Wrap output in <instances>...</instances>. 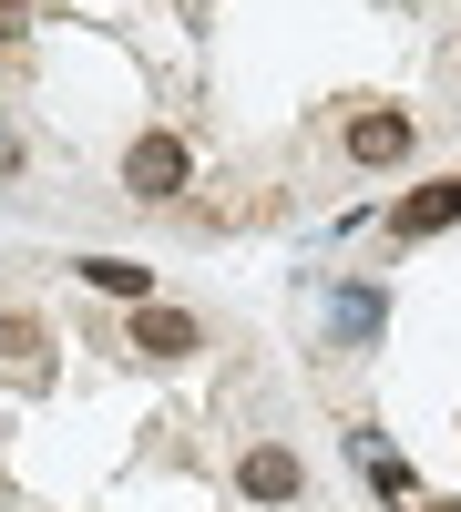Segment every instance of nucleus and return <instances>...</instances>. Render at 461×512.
I'll return each instance as SVG.
<instances>
[{
	"label": "nucleus",
	"instance_id": "nucleus-1",
	"mask_svg": "<svg viewBox=\"0 0 461 512\" xmlns=\"http://www.w3.org/2000/svg\"><path fill=\"white\" fill-rule=\"evenodd\" d=\"M185 175H195V154H185L175 134H134V154H123V185H134L144 205H164V195H185Z\"/></svg>",
	"mask_w": 461,
	"mask_h": 512
},
{
	"label": "nucleus",
	"instance_id": "nucleus-2",
	"mask_svg": "<svg viewBox=\"0 0 461 512\" xmlns=\"http://www.w3.org/2000/svg\"><path fill=\"white\" fill-rule=\"evenodd\" d=\"M236 492H246V502H298V492H308V472H298V451L257 441V451L236 461Z\"/></svg>",
	"mask_w": 461,
	"mask_h": 512
},
{
	"label": "nucleus",
	"instance_id": "nucleus-3",
	"mask_svg": "<svg viewBox=\"0 0 461 512\" xmlns=\"http://www.w3.org/2000/svg\"><path fill=\"white\" fill-rule=\"evenodd\" d=\"M134 349H144V359H195L205 328H195L185 308H134Z\"/></svg>",
	"mask_w": 461,
	"mask_h": 512
},
{
	"label": "nucleus",
	"instance_id": "nucleus-4",
	"mask_svg": "<svg viewBox=\"0 0 461 512\" xmlns=\"http://www.w3.org/2000/svg\"><path fill=\"white\" fill-rule=\"evenodd\" d=\"M390 226H400V236H441V226H461V175H441V185H410Z\"/></svg>",
	"mask_w": 461,
	"mask_h": 512
},
{
	"label": "nucleus",
	"instance_id": "nucleus-5",
	"mask_svg": "<svg viewBox=\"0 0 461 512\" xmlns=\"http://www.w3.org/2000/svg\"><path fill=\"white\" fill-rule=\"evenodd\" d=\"M349 154H359V164H400V154H410V113H359V123H349Z\"/></svg>",
	"mask_w": 461,
	"mask_h": 512
},
{
	"label": "nucleus",
	"instance_id": "nucleus-6",
	"mask_svg": "<svg viewBox=\"0 0 461 512\" xmlns=\"http://www.w3.org/2000/svg\"><path fill=\"white\" fill-rule=\"evenodd\" d=\"M380 287H339V349H369V338H380Z\"/></svg>",
	"mask_w": 461,
	"mask_h": 512
},
{
	"label": "nucleus",
	"instance_id": "nucleus-7",
	"mask_svg": "<svg viewBox=\"0 0 461 512\" xmlns=\"http://www.w3.org/2000/svg\"><path fill=\"white\" fill-rule=\"evenodd\" d=\"M82 277H93L103 297H134V308H144V287H154V267H134V256H82Z\"/></svg>",
	"mask_w": 461,
	"mask_h": 512
},
{
	"label": "nucleus",
	"instance_id": "nucleus-8",
	"mask_svg": "<svg viewBox=\"0 0 461 512\" xmlns=\"http://www.w3.org/2000/svg\"><path fill=\"white\" fill-rule=\"evenodd\" d=\"M359 461H369V482H380V492H410V461L380 451V431H359Z\"/></svg>",
	"mask_w": 461,
	"mask_h": 512
},
{
	"label": "nucleus",
	"instance_id": "nucleus-9",
	"mask_svg": "<svg viewBox=\"0 0 461 512\" xmlns=\"http://www.w3.org/2000/svg\"><path fill=\"white\" fill-rule=\"evenodd\" d=\"M31 31V11H21V0H0V41H21Z\"/></svg>",
	"mask_w": 461,
	"mask_h": 512
},
{
	"label": "nucleus",
	"instance_id": "nucleus-10",
	"mask_svg": "<svg viewBox=\"0 0 461 512\" xmlns=\"http://www.w3.org/2000/svg\"><path fill=\"white\" fill-rule=\"evenodd\" d=\"M0 164H21V134H11V123H0Z\"/></svg>",
	"mask_w": 461,
	"mask_h": 512
},
{
	"label": "nucleus",
	"instance_id": "nucleus-11",
	"mask_svg": "<svg viewBox=\"0 0 461 512\" xmlns=\"http://www.w3.org/2000/svg\"><path fill=\"white\" fill-rule=\"evenodd\" d=\"M421 512H451V502H421Z\"/></svg>",
	"mask_w": 461,
	"mask_h": 512
}]
</instances>
